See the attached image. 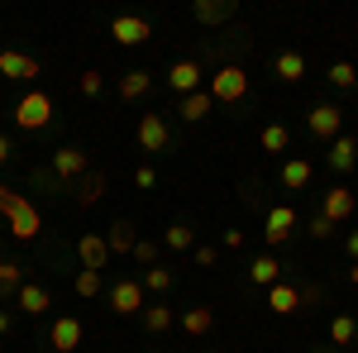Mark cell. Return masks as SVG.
Segmentation results:
<instances>
[{
    "instance_id": "obj_32",
    "label": "cell",
    "mask_w": 358,
    "mask_h": 353,
    "mask_svg": "<svg viewBox=\"0 0 358 353\" xmlns=\"http://www.w3.org/2000/svg\"><path fill=\"white\" fill-rule=\"evenodd\" d=\"M330 86H339V91H354V86H358L354 62H334V67H330Z\"/></svg>"
},
{
    "instance_id": "obj_17",
    "label": "cell",
    "mask_w": 358,
    "mask_h": 353,
    "mask_svg": "<svg viewBox=\"0 0 358 353\" xmlns=\"http://www.w3.org/2000/svg\"><path fill=\"white\" fill-rule=\"evenodd\" d=\"M330 167L334 172H354L358 167V138H349V134H339L330 143Z\"/></svg>"
},
{
    "instance_id": "obj_13",
    "label": "cell",
    "mask_w": 358,
    "mask_h": 353,
    "mask_svg": "<svg viewBox=\"0 0 358 353\" xmlns=\"http://www.w3.org/2000/svg\"><path fill=\"white\" fill-rule=\"evenodd\" d=\"M292 229H296V210H292V206H273V210H268V224H263V234H268V244H287V234H292Z\"/></svg>"
},
{
    "instance_id": "obj_37",
    "label": "cell",
    "mask_w": 358,
    "mask_h": 353,
    "mask_svg": "<svg viewBox=\"0 0 358 353\" xmlns=\"http://www.w3.org/2000/svg\"><path fill=\"white\" fill-rule=\"evenodd\" d=\"M192 258H196V268H215V258H220V253H215L210 244H201V248H192Z\"/></svg>"
},
{
    "instance_id": "obj_15",
    "label": "cell",
    "mask_w": 358,
    "mask_h": 353,
    "mask_svg": "<svg viewBox=\"0 0 358 353\" xmlns=\"http://www.w3.org/2000/svg\"><path fill=\"white\" fill-rule=\"evenodd\" d=\"M192 20L196 24H224V20H234V0H196Z\"/></svg>"
},
{
    "instance_id": "obj_23",
    "label": "cell",
    "mask_w": 358,
    "mask_h": 353,
    "mask_svg": "<svg viewBox=\"0 0 358 353\" xmlns=\"http://www.w3.org/2000/svg\"><path fill=\"white\" fill-rule=\"evenodd\" d=\"M273 72L282 77V82H301V77H306V57L296 53V48H287V53H277Z\"/></svg>"
},
{
    "instance_id": "obj_9",
    "label": "cell",
    "mask_w": 358,
    "mask_h": 353,
    "mask_svg": "<svg viewBox=\"0 0 358 353\" xmlns=\"http://www.w3.org/2000/svg\"><path fill=\"white\" fill-rule=\"evenodd\" d=\"M201 77H206V72H201V62H196V57H182V62H172V67H167V86H172L177 96L201 91Z\"/></svg>"
},
{
    "instance_id": "obj_44",
    "label": "cell",
    "mask_w": 358,
    "mask_h": 353,
    "mask_svg": "<svg viewBox=\"0 0 358 353\" xmlns=\"http://www.w3.org/2000/svg\"><path fill=\"white\" fill-rule=\"evenodd\" d=\"M349 277H354V287H358V263H354V272H349Z\"/></svg>"
},
{
    "instance_id": "obj_11",
    "label": "cell",
    "mask_w": 358,
    "mask_h": 353,
    "mask_svg": "<svg viewBox=\"0 0 358 353\" xmlns=\"http://www.w3.org/2000/svg\"><path fill=\"white\" fill-rule=\"evenodd\" d=\"M82 320H77V315H57L53 320V334H48V344H53L57 353H72L77 349V344H82Z\"/></svg>"
},
{
    "instance_id": "obj_1",
    "label": "cell",
    "mask_w": 358,
    "mask_h": 353,
    "mask_svg": "<svg viewBox=\"0 0 358 353\" xmlns=\"http://www.w3.org/2000/svg\"><path fill=\"white\" fill-rule=\"evenodd\" d=\"M0 215L10 219L15 239H38V229H43V224H38V210H34L15 187H5V182H0Z\"/></svg>"
},
{
    "instance_id": "obj_41",
    "label": "cell",
    "mask_w": 358,
    "mask_h": 353,
    "mask_svg": "<svg viewBox=\"0 0 358 353\" xmlns=\"http://www.w3.org/2000/svg\"><path fill=\"white\" fill-rule=\"evenodd\" d=\"M15 153H10V134H0V163H10Z\"/></svg>"
},
{
    "instance_id": "obj_43",
    "label": "cell",
    "mask_w": 358,
    "mask_h": 353,
    "mask_svg": "<svg viewBox=\"0 0 358 353\" xmlns=\"http://www.w3.org/2000/svg\"><path fill=\"white\" fill-rule=\"evenodd\" d=\"M349 253H354V263H358V229L349 234Z\"/></svg>"
},
{
    "instance_id": "obj_25",
    "label": "cell",
    "mask_w": 358,
    "mask_h": 353,
    "mask_svg": "<svg viewBox=\"0 0 358 353\" xmlns=\"http://www.w3.org/2000/svg\"><path fill=\"white\" fill-rule=\"evenodd\" d=\"M210 325H215V310H210V305H192V310L182 315V329L196 334V339H201V334H210Z\"/></svg>"
},
{
    "instance_id": "obj_35",
    "label": "cell",
    "mask_w": 358,
    "mask_h": 353,
    "mask_svg": "<svg viewBox=\"0 0 358 353\" xmlns=\"http://www.w3.org/2000/svg\"><path fill=\"white\" fill-rule=\"evenodd\" d=\"M82 96H101V86H106V77H101V72H96V67H91V72H82Z\"/></svg>"
},
{
    "instance_id": "obj_14",
    "label": "cell",
    "mask_w": 358,
    "mask_h": 353,
    "mask_svg": "<svg viewBox=\"0 0 358 353\" xmlns=\"http://www.w3.org/2000/svg\"><path fill=\"white\" fill-rule=\"evenodd\" d=\"M268 310H273V315H296V310H301V287H292V282L268 287Z\"/></svg>"
},
{
    "instance_id": "obj_28",
    "label": "cell",
    "mask_w": 358,
    "mask_h": 353,
    "mask_svg": "<svg viewBox=\"0 0 358 353\" xmlns=\"http://www.w3.org/2000/svg\"><path fill=\"white\" fill-rule=\"evenodd\" d=\"M258 143H263V153H287V143H292V129H287V124H268V129L258 134Z\"/></svg>"
},
{
    "instance_id": "obj_40",
    "label": "cell",
    "mask_w": 358,
    "mask_h": 353,
    "mask_svg": "<svg viewBox=\"0 0 358 353\" xmlns=\"http://www.w3.org/2000/svg\"><path fill=\"white\" fill-rule=\"evenodd\" d=\"M220 244H224V248H244V229H224Z\"/></svg>"
},
{
    "instance_id": "obj_12",
    "label": "cell",
    "mask_w": 358,
    "mask_h": 353,
    "mask_svg": "<svg viewBox=\"0 0 358 353\" xmlns=\"http://www.w3.org/2000/svg\"><path fill=\"white\" fill-rule=\"evenodd\" d=\"M0 77H15V82H34V77H38V57L5 48V53H0Z\"/></svg>"
},
{
    "instance_id": "obj_6",
    "label": "cell",
    "mask_w": 358,
    "mask_h": 353,
    "mask_svg": "<svg viewBox=\"0 0 358 353\" xmlns=\"http://www.w3.org/2000/svg\"><path fill=\"white\" fill-rule=\"evenodd\" d=\"M358 210V196L349 187H344V182H334L330 191H325V196H320V215L325 219H334V224H344V219L354 215Z\"/></svg>"
},
{
    "instance_id": "obj_30",
    "label": "cell",
    "mask_w": 358,
    "mask_h": 353,
    "mask_svg": "<svg viewBox=\"0 0 358 353\" xmlns=\"http://www.w3.org/2000/svg\"><path fill=\"white\" fill-rule=\"evenodd\" d=\"M330 339L339 344V349L354 344V339H358V320H354V315H334V320H330Z\"/></svg>"
},
{
    "instance_id": "obj_16",
    "label": "cell",
    "mask_w": 358,
    "mask_h": 353,
    "mask_svg": "<svg viewBox=\"0 0 358 353\" xmlns=\"http://www.w3.org/2000/svg\"><path fill=\"white\" fill-rule=\"evenodd\" d=\"M77 253H82V268L101 272V268H106V258H110V244H106V234H82Z\"/></svg>"
},
{
    "instance_id": "obj_34",
    "label": "cell",
    "mask_w": 358,
    "mask_h": 353,
    "mask_svg": "<svg viewBox=\"0 0 358 353\" xmlns=\"http://www.w3.org/2000/svg\"><path fill=\"white\" fill-rule=\"evenodd\" d=\"M77 296H101V272H91V268H82L77 272Z\"/></svg>"
},
{
    "instance_id": "obj_26",
    "label": "cell",
    "mask_w": 358,
    "mask_h": 353,
    "mask_svg": "<svg viewBox=\"0 0 358 353\" xmlns=\"http://www.w3.org/2000/svg\"><path fill=\"white\" fill-rule=\"evenodd\" d=\"M148 86H153V77H148L143 67H134V72L120 77V96H124V101H138V96H148Z\"/></svg>"
},
{
    "instance_id": "obj_27",
    "label": "cell",
    "mask_w": 358,
    "mask_h": 353,
    "mask_svg": "<svg viewBox=\"0 0 358 353\" xmlns=\"http://www.w3.org/2000/svg\"><path fill=\"white\" fill-rule=\"evenodd\" d=\"M143 329L148 334H167L172 329V305H143Z\"/></svg>"
},
{
    "instance_id": "obj_39",
    "label": "cell",
    "mask_w": 358,
    "mask_h": 353,
    "mask_svg": "<svg viewBox=\"0 0 358 353\" xmlns=\"http://www.w3.org/2000/svg\"><path fill=\"white\" fill-rule=\"evenodd\" d=\"M134 182H138L143 191H148V187H158V172H153V167H138V172H134Z\"/></svg>"
},
{
    "instance_id": "obj_3",
    "label": "cell",
    "mask_w": 358,
    "mask_h": 353,
    "mask_svg": "<svg viewBox=\"0 0 358 353\" xmlns=\"http://www.w3.org/2000/svg\"><path fill=\"white\" fill-rule=\"evenodd\" d=\"M210 96H215V106H234V101H244V96H248L244 67H220V72L210 77Z\"/></svg>"
},
{
    "instance_id": "obj_29",
    "label": "cell",
    "mask_w": 358,
    "mask_h": 353,
    "mask_svg": "<svg viewBox=\"0 0 358 353\" xmlns=\"http://www.w3.org/2000/svg\"><path fill=\"white\" fill-rule=\"evenodd\" d=\"M172 268H143V291H158V296H167L172 291Z\"/></svg>"
},
{
    "instance_id": "obj_47",
    "label": "cell",
    "mask_w": 358,
    "mask_h": 353,
    "mask_svg": "<svg viewBox=\"0 0 358 353\" xmlns=\"http://www.w3.org/2000/svg\"><path fill=\"white\" fill-rule=\"evenodd\" d=\"M206 353H210V349H206Z\"/></svg>"
},
{
    "instance_id": "obj_38",
    "label": "cell",
    "mask_w": 358,
    "mask_h": 353,
    "mask_svg": "<svg viewBox=\"0 0 358 353\" xmlns=\"http://www.w3.org/2000/svg\"><path fill=\"white\" fill-rule=\"evenodd\" d=\"M330 234H334V219H325V215L310 219V239H330Z\"/></svg>"
},
{
    "instance_id": "obj_4",
    "label": "cell",
    "mask_w": 358,
    "mask_h": 353,
    "mask_svg": "<svg viewBox=\"0 0 358 353\" xmlns=\"http://www.w3.org/2000/svg\"><path fill=\"white\" fill-rule=\"evenodd\" d=\"M138 148L143 153H167L172 148V129L163 115H138Z\"/></svg>"
},
{
    "instance_id": "obj_46",
    "label": "cell",
    "mask_w": 358,
    "mask_h": 353,
    "mask_svg": "<svg viewBox=\"0 0 358 353\" xmlns=\"http://www.w3.org/2000/svg\"><path fill=\"white\" fill-rule=\"evenodd\" d=\"M0 296H5V287H0Z\"/></svg>"
},
{
    "instance_id": "obj_24",
    "label": "cell",
    "mask_w": 358,
    "mask_h": 353,
    "mask_svg": "<svg viewBox=\"0 0 358 353\" xmlns=\"http://www.w3.org/2000/svg\"><path fill=\"white\" fill-rule=\"evenodd\" d=\"M101 196H106V172H86L77 182V206H96Z\"/></svg>"
},
{
    "instance_id": "obj_19",
    "label": "cell",
    "mask_w": 358,
    "mask_h": 353,
    "mask_svg": "<svg viewBox=\"0 0 358 353\" xmlns=\"http://www.w3.org/2000/svg\"><path fill=\"white\" fill-rule=\"evenodd\" d=\"M248 277H253L258 287H277V282H282V263H277L273 253H258V258L248 263Z\"/></svg>"
},
{
    "instance_id": "obj_8",
    "label": "cell",
    "mask_w": 358,
    "mask_h": 353,
    "mask_svg": "<svg viewBox=\"0 0 358 353\" xmlns=\"http://www.w3.org/2000/svg\"><path fill=\"white\" fill-rule=\"evenodd\" d=\"M106 296H110L115 315H143V282H129V277H124V282H115Z\"/></svg>"
},
{
    "instance_id": "obj_45",
    "label": "cell",
    "mask_w": 358,
    "mask_h": 353,
    "mask_svg": "<svg viewBox=\"0 0 358 353\" xmlns=\"http://www.w3.org/2000/svg\"><path fill=\"white\" fill-rule=\"evenodd\" d=\"M148 353H163V349H148Z\"/></svg>"
},
{
    "instance_id": "obj_10",
    "label": "cell",
    "mask_w": 358,
    "mask_h": 353,
    "mask_svg": "<svg viewBox=\"0 0 358 353\" xmlns=\"http://www.w3.org/2000/svg\"><path fill=\"white\" fill-rule=\"evenodd\" d=\"M339 124H344V110L339 106H315L306 115V129L315 138H339Z\"/></svg>"
},
{
    "instance_id": "obj_33",
    "label": "cell",
    "mask_w": 358,
    "mask_h": 353,
    "mask_svg": "<svg viewBox=\"0 0 358 353\" xmlns=\"http://www.w3.org/2000/svg\"><path fill=\"white\" fill-rule=\"evenodd\" d=\"M0 287H5V291H20V287H24V268L5 258V263H0Z\"/></svg>"
},
{
    "instance_id": "obj_22",
    "label": "cell",
    "mask_w": 358,
    "mask_h": 353,
    "mask_svg": "<svg viewBox=\"0 0 358 353\" xmlns=\"http://www.w3.org/2000/svg\"><path fill=\"white\" fill-rule=\"evenodd\" d=\"M310 172H315V167L306 163V158H287V163H282V187H287V191L310 187Z\"/></svg>"
},
{
    "instance_id": "obj_20",
    "label": "cell",
    "mask_w": 358,
    "mask_h": 353,
    "mask_svg": "<svg viewBox=\"0 0 358 353\" xmlns=\"http://www.w3.org/2000/svg\"><path fill=\"white\" fill-rule=\"evenodd\" d=\"M106 244H110V253H134L138 248V234L129 219H115L110 229H106Z\"/></svg>"
},
{
    "instance_id": "obj_2",
    "label": "cell",
    "mask_w": 358,
    "mask_h": 353,
    "mask_svg": "<svg viewBox=\"0 0 358 353\" xmlns=\"http://www.w3.org/2000/svg\"><path fill=\"white\" fill-rule=\"evenodd\" d=\"M15 124L29 129V134L43 129V124H53V96H48V91H29L24 101L15 106Z\"/></svg>"
},
{
    "instance_id": "obj_42",
    "label": "cell",
    "mask_w": 358,
    "mask_h": 353,
    "mask_svg": "<svg viewBox=\"0 0 358 353\" xmlns=\"http://www.w3.org/2000/svg\"><path fill=\"white\" fill-rule=\"evenodd\" d=\"M10 334V310H0V339Z\"/></svg>"
},
{
    "instance_id": "obj_18",
    "label": "cell",
    "mask_w": 358,
    "mask_h": 353,
    "mask_svg": "<svg viewBox=\"0 0 358 353\" xmlns=\"http://www.w3.org/2000/svg\"><path fill=\"white\" fill-rule=\"evenodd\" d=\"M15 305H20V310H24V315H43V310H48V305H53V296H48V291H43V287H34V282H24V287H20V291H15Z\"/></svg>"
},
{
    "instance_id": "obj_36",
    "label": "cell",
    "mask_w": 358,
    "mask_h": 353,
    "mask_svg": "<svg viewBox=\"0 0 358 353\" xmlns=\"http://www.w3.org/2000/svg\"><path fill=\"white\" fill-rule=\"evenodd\" d=\"M134 258H138V263H143V268H158V244H148V239H138Z\"/></svg>"
},
{
    "instance_id": "obj_7",
    "label": "cell",
    "mask_w": 358,
    "mask_h": 353,
    "mask_svg": "<svg viewBox=\"0 0 358 353\" xmlns=\"http://www.w3.org/2000/svg\"><path fill=\"white\" fill-rule=\"evenodd\" d=\"M110 38H115V43H124V48H138V43L153 38V24L138 20V15H115V20H110Z\"/></svg>"
},
{
    "instance_id": "obj_31",
    "label": "cell",
    "mask_w": 358,
    "mask_h": 353,
    "mask_svg": "<svg viewBox=\"0 0 358 353\" xmlns=\"http://www.w3.org/2000/svg\"><path fill=\"white\" fill-rule=\"evenodd\" d=\"M167 248L192 253V248H196V229H192V224H172V229H167Z\"/></svg>"
},
{
    "instance_id": "obj_5",
    "label": "cell",
    "mask_w": 358,
    "mask_h": 353,
    "mask_svg": "<svg viewBox=\"0 0 358 353\" xmlns=\"http://www.w3.org/2000/svg\"><path fill=\"white\" fill-rule=\"evenodd\" d=\"M86 172H91V158H86L77 143H67V148H57V153H53V177H57V182H82Z\"/></svg>"
},
{
    "instance_id": "obj_21",
    "label": "cell",
    "mask_w": 358,
    "mask_h": 353,
    "mask_svg": "<svg viewBox=\"0 0 358 353\" xmlns=\"http://www.w3.org/2000/svg\"><path fill=\"white\" fill-rule=\"evenodd\" d=\"M182 120H206V115H210V110H215V96H210V91H192V96H182Z\"/></svg>"
}]
</instances>
